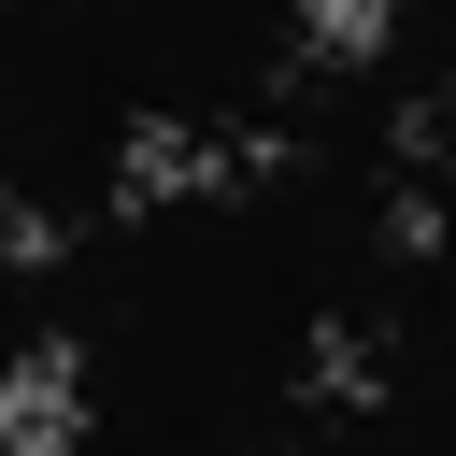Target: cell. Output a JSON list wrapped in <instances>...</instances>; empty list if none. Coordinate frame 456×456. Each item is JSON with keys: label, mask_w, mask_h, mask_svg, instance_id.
Wrapping results in <instances>:
<instances>
[{"label": "cell", "mask_w": 456, "mask_h": 456, "mask_svg": "<svg viewBox=\"0 0 456 456\" xmlns=\"http://www.w3.org/2000/svg\"><path fill=\"white\" fill-rule=\"evenodd\" d=\"M385 14H399V0H299V28H314V43H342V57H370V43H385Z\"/></svg>", "instance_id": "obj_2"}, {"label": "cell", "mask_w": 456, "mask_h": 456, "mask_svg": "<svg viewBox=\"0 0 456 456\" xmlns=\"http://www.w3.org/2000/svg\"><path fill=\"white\" fill-rule=\"evenodd\" d=\"M86 428V356L71 342H14L0 356V456H71Z\"/></svg>", "instance_id": "obj_1"}]
</instances>
